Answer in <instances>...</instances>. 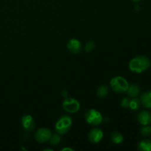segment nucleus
<instances>
[{"instance_id":"1","label":"nucleus","mask_w":151,"mask_h":151,"mask_svg":"<svg viewBox=\"0 0 151 151\" xmlns=\"http://www.w3.org/2000/svg\"><path fill=\"white\" fill-rule=\"evenodd\" d=\"M150 60L147 56L139 55L130 60L128 67L132 72L139 74L147 70L150 67Z\"/></svg>"},{"instance_id":"2","label":"nucleus","mask_w":151,"mask_h":151,"mask_svg":"<svg viewBox=\"0 0 151 151\" xmlns=\"http://www.w3.org/2000/svg\"><path fill=\"white\" fill-rule=\"evenodd\" d=\"M72 125V117L68 115H63L58 119L55 125V128L58 134L62 135V134H66L70 130Z\"/></svg>"},{"instance_id":"3","label":"nucleus","mask_w":151,"mask_h":151,"mask_svg":"<svg viewBox=\"0 0 151 151\" xmlns=\"http://www.w3.org/2000/svg\"><path fill=\"white\" fill-rule=\"evenodd\" d=\"M110 85L112 90L116 93L126 92L129 86V83L127 80L121 76H116L112 78Z\"/></svg>"},{"instance_id":"4","label":"nucleus","mask_w":151,"mask_h":151,"mask_svg":"<svg viewBox=\"0 0 151 151\" xmlns=\"http://www.w3.org/2000/svg\"><path fill=\"white\" fill-rule=\"evenodd\" d=\"M85 119L89 125L97 126L103 122V116L96 109H89L85 114Z\"/></svg>"},{"instance_id":"5","label":"nucleus","mask_w":151,"mask_h":151,"mask_svg":"<svg viewBox=\"0 0 151 151\" xmlns=\"http://www.w3.org/2000/svg\"><path fill=\"white\" fill-rule=\"evenodd\" d=\"M63 109L66 111L71 114H75L78 112L81 109V104L79 102L72 97H66L63 101Z\"/></svg>"},{"instance_id":"6","label":"nucleus","mask_w":151,"mask_h":151,"mask_svg":"<svg viewBox=\"0 0 151 151\" xmlns=\"http://www.w3.org/2000/svg\"><path fill=\"white\" fill-rule=\"evenodd\" d=\"M52 134L51 131L48 128H42L38 129L35 134V139L38 142L44 143L46 142L50 141L51 138Z\"/></svg>"},{"instance_id":"7","label":"nucleus","mask_w":151,"mask_h":151,"mask_svg":"<svg viewBox=\"0 0 151 151\" xmlns=\"http://www.w3.org/2000/svg\"><path fill=\"white\" fill-rule=\"evenodd\" d=\"M22 125L26 131H32L35 128V121L31 115L27 114L23 116L22 119Z\"/></svg>"},{"instance_id":"8","label":"nucleus","mask_w":151,"mask_h":151,"mask_svg":"<svg viewBox=\"0 0 151 151\" xmlns=\"http://www.w3.org/2000/svg\"><path fill=\"white\" fill-rule=\"evenodd\" d=\"M103 138V132L99 128H93L88 134V139L93 144L99 143Z\"/></svg>"},{"instance_id":"9","label":"nucleus","mask_w":151,"mask_h":151,"mask_svg":"<svg viewBox=\"0 0 151 151\" xmlns=\"http://www.w3.org/2000/svg\"><path fill=\"white\" fill-rule=\"evenodd\" d=\"M67 48L69 51L74 54H78L81 52L82 50V44L79 40L76 38H72L67 43Z\"/></svg>"},{"instance_id":"10","label":"nucleus","mask_w":151,"mask_h":151,"mask_svg":"<svg viewBox=\"0 0 151 151\" xmlns=\"http://www.w3.org/2000/svg\"><path fill=\"white\" fill-rule=\"evenodd\" d=\"M139 122L142 125H149L151 123V114L147 111H142L138 114Z\"/></svg>"},{"instance_id":"11","label":"nucleus","mask_w":151,"mask_h":151,"mask_svg":"<svg viewBox=\"0 0 151 151\" xmlns=\"http://www.w3.org/2000/svg\"><path fill=\"white\" fill-rule=\"evenodd\" d=\"M141 104L146 109H151V91H145L141 95Z\"/></svg>"},{"instance_id":"12","label":"nucleus","mask_w":151,"mask_h":151,"mask_svg":"<svg viewBox=\"0 0 151 151\" xmlns=\"http://www.w3.org/2000/svg\"><path fill=\"white\" fill-rule=\"evenodd\" d=\"M126 92L128 93V96L130 97L134 98V97H138V95L139 94L140 88L139 86L137 85V84H131V85H129Z\"/></svg>"},{"instance_id":"13","label":"nucleus","mask_w":151,"mask_h":151,"mask_svg":"<svg viewBox=\"0 0 151 151\" xmlns=\"http://www.w3.org/2000/svg\"><path fill=\"white\" fill-rule=\"evenodd\" d=\"M138 149L142 151H151V140H142L139 142Z\"/></svg>"},{"instance_id":"14","label":"nucleus","mask_w":151,"mask_h":151,"mask_svg":"<svg viewBox=\"0 0 151 151\" xmlns=\"http://www.w3.org/2000/svg\"><path fill=\"white\" fill-rule=\"evenodd\" d=\"M111 139L114 144H120L123 142V136L119 132H114L111 135Z\"/></svg>"},{"instance_id":"15","label":"nucleus","mask_w":151,"mask_h":151,"mask_svg":"<svg viewBox=\"0 0 151 151\" xmlns=\"http://www.w3.org/2000/svg\"><path fill=\"white\" fill-rule=\"evenodd\" d=\"M108 94H109V88H108L107 86L102 85L97 88V94L98 97L103 98V97H106L108 95Z\"/></svg>"},{"instance_id":"16","label":"nucleus","mask_w":151,"mask_h":151,"mask_svg":"<svg viewBox=\"0 0 151 151\" xmlns=\"http://www.w3.org/2000/svg\"><path fill=\"white\" fill-rule=\"evenodd\" d=\"M140 105H141V101H140L139 99L137 98V97H134L132 100H130L129 108L131 110L137 111L139 109Z\"/></svg>"},{"instance_id":"17","label":"nucleus","mask_w":151,"mask_h":151,"mask_svg":"<svg viewBox=\"0 0 151 151\" xmlns=\"http://www.w3.org/2000/svg\"><path fill=\"white\" fill-rule=\"evenodd\" d=\"M60 140H61V139H60V134H55L52 135L51 138L50 139V142L52 145L56 146L60 142Z\"/></svg>"},{"instance_id":"18","label":"nucleus","mask_w":151,"mask_h":151,"mask_svg":"<svg viewBox=\"0 0 151 151\" xmlns=\"http://www.w3.org/2000/svg\"><path fill=\"white\" fill-rule=\"evenodd\" d=\"M140 132H141L142 135L144 137H149L151 135V127L148 125H145L141 128Z\"/></svg>"},{"instance_id":"19","label":"nucleus","mask_w":151,"mask_h":151,"mask_svg":"<svg viewBox=\"0 0 151 151\" xmlns=\"http://www.w3.org/2000/svg\"><path fill=\"white\" fill-rule=\"evenodd\" d=\"M94 48H95V44H94V41H89V42H88L86 44L85 50L86 52H88L92 51Z\"/></svg>"},{"instance_id":"20","label":"nucleus","mask_w":151,"mask_h":151,"mask_svg":"<svg viewBox=\"0 0 151 151\" xmlns=\"http://www.w3.org/2000/svg\"><path fill=\"white\" fill-rule=\"evenodd\" d=\"M130 100L127 97H125L121 101V106L122 108H125V109H127V108H129V104H130Z\"/></svg>"},{"instance_id":"21","label":"nucleus","mask_w":151,"mask_h":151,"mask_svg":"<svg viewBox=\"0 0 151 151\" xmlns=\"http://www.w3.org/2000/svg\"><path fill=\"white\" fill-rule=\"evenodd\" d=\"M61 95H62V97H63V98H66V97H67V96H68L67 91H66V90H63V91H61Z\"/></svg>"},{"instance_id":"22","label":"nucleus","mask_w":151,"mask_h":151,"mask_svg":"<svg viewBox=\"0 0 151 151\" xmlns=\"http://www.w3.org/2000/svg\"><path fill=\"white\" fill-rule=\"evenodd\" d=\"M61 150H62V151H65V150H71V151H73L74 150H73V149L69 148V147H66V148H63Z\"/></svg>"},{"instance_id":"23","label":"nucleus","mask_w":151,"mask_h":151,"mask_svg":"<svg viewBox=\"0 0 151 151\" xmlns=\"http://www.w3.org/2000/svg\"><path fill=\"white\" fill-rule=\"evenodd\" d=\"M132 1H134V2H139V1H140L141 0H131Z\"/></svg>"}]
</instances>
